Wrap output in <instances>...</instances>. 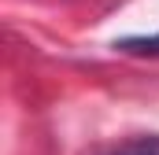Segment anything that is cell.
<instances>
[{
  "instance_id": "1",
  "label": "cell",
  "mask_w": 159,
  "mask_h": 155,
  "mask_svg": "<svg viewBox=\"0 0 159 155\" xmlns=\"http://www.w3.org/2000/svg\"><path fill=\"white\" fill-rule=\"evenodd\" d=\"M107 155H159V133L133 137V140H122V144H115Z\"/></svg>"
},
{
  "instance_id": "2",
  "label": "cell",
  "mask_w": 159,
  "mask_h": 155,
  "mask_svg": "<svg viewBox=\"0 0 159 155\" xmlns=\"http://www.w3.org/2000/svg\"><path fill=\"white\" fill-rule=\"evenodd\" d=\"M115 48L137 52V55H159V33H152V37H126V41H119Z\"/></svg>"
}]
</instances>
